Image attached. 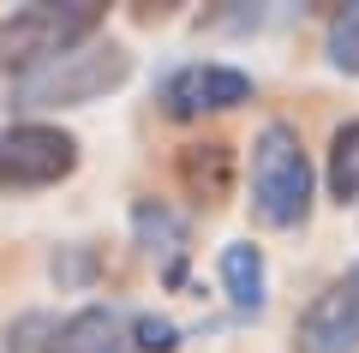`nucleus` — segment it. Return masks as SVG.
I'll return each instance as SVG.
<instances>
[{"label": "nucleus", "instance_id": "1", "mask_svg": "<svg viewBox=\"0 0 359 353\" xmlns=\"http://www.w3.org/2000/svg\"><path fill=\"white\" fill-rule=\"evenodd\" d=\"M102 25H108L102 0H36V6H18V13L0 18V72H13V84H18V78L42 72L48 60L96 42Z\"/></svg>", "mask_w": 359, "mask_h": 353}, {"label": "nucleus", "instance_id": "2", "mask_svg": "<svg viewBox=\"0 0 359 353\" xmlns=\"http://www.w3.org/2000/svg\"><path fill=\"white\" fill-rule=\"evenodd\" d=\"M132 78V48L114 36H96L84 48L48 60L42 72L18 78L13 84V114H60V108H84V102H102L108 90H120Z\"/></svg>", "mask_w": 359, "mask_h": 353}, {"label": "nucleus", "instance_id": "3", "mask_svg": "<svg viewBox=\"0 0 359 353\" xmlns=\"http://www.w3.org/2000/svg\"><path fill=\"white\" fill-rule=\"evenodd\" d=\"M252 210L264 227H299L311 215V156L287 120L252 138Z\"/></svg>", "mask_w": 359, "mask_h": 353}, {"label": "nucleus", "instance_id": "4", "mask_svg": "<svg viewBox=\"0 0 359 353\" xmlns=\"http://www.w3.org/2000/svg\"><path fill=\"white\" fill-rule=\"evenodd\" d=\"M78 168V138L42 120L0 126V192H42Z\"/></svg>", "mask_w": 359, "mask_h": 353}, {"label": "nucleus", "instance_id": "5", "mask_svg": "<svg viewBox=\"0 0 359 353\" xmlns=\"http://www.w3.org/2000/svg\"><path fill=\"white\" fill-rule=\"evenodd\" d=\"M168 120H204V114H228L240 102H252V78L240 66H222V60H192V66H174L156 90Z\"/></svg>", "mask_w": 359, "mask_h": 353}, {"label": "nucleus", "instance_id": "6", "mask_svg": "<svg viewBox=\"0 0 359 353\" xmlns=\"http://www.w3.org/2000/svg\"><path fill=\"white\" fill-rule=\"evenodd\" d=\"M294 353H359V264H347L294 324Z\"/></svg>", "mask_w": 359, "mask_h": 353}, {"label": "nucleus", "instance_id": "7", "mask_svg": "<svg viewBox=\"0 0 359 353\" xmlns=\"http://www.w3.org/2000/svg\"><path fill=\"white\" fill-rule=\"evenodd\" d=\"M54 353H132V312H120V305H78L54 329Z\"/></svg>", "mask_w": 359, "mask_h": 353}, {"label": "nucleus", "instance_id": "8", "mask_svg": "<svg viewBox=\"0 0 359 353\" xmlns=\"http://www.w3.org/2000/svg\"><path fill=\"white\" fill-rule=\"evenodd\" d=\"M132 234H138V246L150 258H168V288H180V281H186V222H180L174 210H168V204H156V198H138L132 204Z\"/></svg>", "mask_w": 359, "mask_h": 353}, {"label": "nucleus", "instance_id": "9", "mask_svg": "<svg viewBox=\"0 0 359 353\" xmlns=\"http://www.w3.org/2000/svg\"><path fill=\"white\" fill-rule=\"evenodd\" d=\"M180 186H186L192 204H222L233 192V150L222 138L186 144V150H180Z\"/></svg>", "mask_w": 359, "mask_h": 353}, {"label": "nucleus", "instance_id": "10", "mask_svg": "<svg viewBox=\"0 0 359 353\" xmlns=\"http://www.w3.org/2000/svg\"><path fill=\"white\" fill-rule=\"evenodd\" d=\"M222 288H228V305L240 317H257L269 300V269H264V252L252 240H233L222 246Z\"/></svg>", "mask_w": 359, "mask_h": 353}, {"label": "nucleus", "instance_id": "11", "mask_svg": "<svg viewBox=\"0 0 359 353\" xmlns=\"http://www.w3.org/2000/svg\"><path fill=\"white\" fill-rule=\"evenodd\" d=\"M330 198H359V120L335 126L330 138Z\"/></svg>", "mask_w": 359, "mask_h": 353}, {"label": "nucleus", "instance_id": "12", "mask_svg": "<svg viewBox=\"0 0 359 353\" xmlns=\"http://www.w3.org/2000/svg\"><path fill=\"white\" fill-rule=\"evenodd\" d=\"M323 54H330L335 72L359 78V6H341L330 18V36H323Z\"/></svg>", "mask_w": 359, "mask_h": 353}, {"label": "nucleus", "instance_id": "13", "mask_svg": "<svg viewBox=\"0 0 359 353\" xmlns=\"http://www.w3.org/2000/svg\"><path fill=\"white\" fill-rule=\"evenodd\" d=\"M54 329H60V317L18 312L13 324H6V353H54Z\"/></svg>", "mask_w": 359, "mask_h": 353}, {"label": "nucleus", "instance_id": "14", "mask_svg": "<svg viewBox=\"0 0 359 353\" xmlns=\"http://www.w3.org/2000/svg\"><path fill=\"white\" fill-rule=\"evenodd\" d=\"M180 347V329L156 312H132V353H174Z\"/></svg>", "mask_w": 359, "mask_h": 353}, {"label": "nucleus", "instance_id": "15", "mask_svg": "<svg viewBox=\"0 0 359 353\" xmlns=\"http://www.w3.org/2000/svg\"><path fill=\"white\" fill-rule=\"evenodd\" d=\"M48 269H54V281H60V288H84V281L96 276V252H90V246H60Z\"/></svg>", "mask_w": 359, "mask_h": 353}]
</instances>
